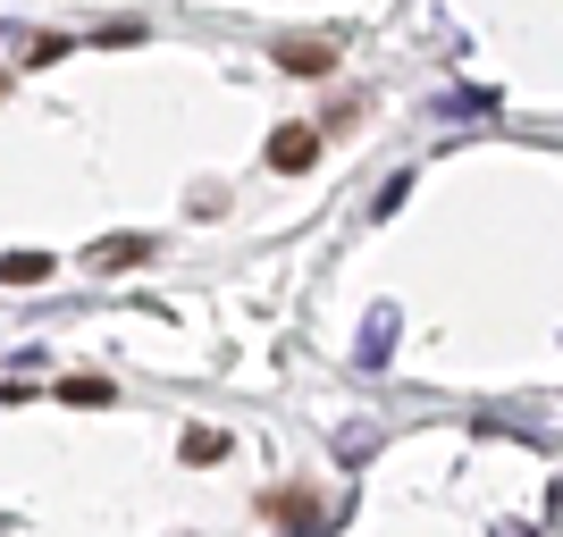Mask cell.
<instances>
[{
	"mask_svg": "<svg viewBox=\"0 0 563 537\" xmlns=\"http://www.w3.org/2000/svg\"><path fill=\"white\" fill-rule=\"evenodd\" d=\"M278 68L286 76H329L336 68V34H286V43H278Z\"/></svg>",
	"mask_w": 563,
	"mask_h": 537,
	"instance_id": "1",
	"label": "cell"
},
{
	"mask_svg": "<svg viewBox=\"0 0 563 537\" xmlns=\"http://www.w3.org/2000/svg\"><path fill=\"white\" fill-rule=\"evenodd\" d=\"M311 160H320V126H278V135H269V168L303 177Z\"/></svg>",
	"mask_w": 563,
	"mask_h": 537,
	"instance_id": "2",
	"label": "cell"
},
{
	"mask_svg": "<svg viewBox=\"0 0 563 537\" xmlns=\"http://www.w3.org/2000/svg\"><path fill=\"white\" fill-rule=\"evenodd\" d=\"M85 260H93V269H135V260H152V244H143V235H101Z\"/></svg>",
	"mask_w": 563,
	"mask_h": 537,
	"instance_id": "3",
	"label": "cell"
},
{
	"mask_svg": "<svg viewBox=\"0 0 563 537\" xmlns=\"http://www.w3.org/2000/svg\"><path fill=\"white\" fill-rule=\"evenodd\" d=\"M43 278H59L43 253H0V286H43Z\"/></svg>",
	"mask_w": 563,
	"mask_h": 537,
	"instance_id": "4",
	"label": "cell"
},
{
	"mask_svg": "<svg viewBox=\"0 0 563 537\" xmlns=\"http://www.w3.org/2000/svg\"><path fill=\"white\" fill-rule=\"evenodd\" d=\"M269 513H278V521H286V529L303 537V529H311V521H320V495H311V488H286V495H278V504H269Z\"/></svg>",
	"mask_w": 563,
	"mask_h": 537,
	"instance_id": "5",
	"label": "cell"
},
{
	"mask_svg": "<svg viewBox=\"0 0 563 537\" xmlns=\"http://www.w3.org/2000/svg\"><path fill=\"white\" fill-rule=\"evenodd\" d=\"M59 403H110V378H59Z\"/></svg>",
	"mask_w": 563,
	"mask_h": 537,
	"instance_id": "6",
	"label": "cell"
},
{
	"mask_svg": "<svg viewBox=\"0 0 563 537\" xmlns=\"http://www.w3.org/2000/svg\"><path fill=\"white\" fill-rule=\"evenodd\" d=\"M219 454H228L219 428H186V462H219Z\"/></svg>",
	"mask_w": 563,
	"mask_h": 537,
	"instance_id": "7",
	"label": "cell"
},
{
	"mask_svg": "<svg viewBox=\"0 0 563 537\" xmlns=\"http://www.w3.org/2000/svg\"><path fill=\"white\" fill-rule=\"evenodd\" d=\"M0 93H9V76H0Z\"/></svg>",
	"mask_w": 563,
	"mask_h": 537,
	"instance_id": "8",
	"label": "cell"
}]
</instances>
